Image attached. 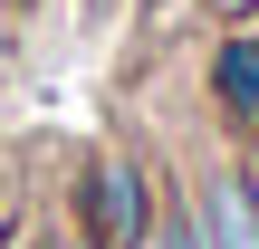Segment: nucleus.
Returning a JSON list of instances; mask_svg holds the SVG:
<instances>
[{
  "instance_id": "f257e3e1",
  "label": "nucleus",
  "mask_w": 259,
  "mask_h": 249,
  "mask_svg": "<svg viewBox=\"0 0 259 249\" xmlns=\"http://www.w3.org/2000/svg\"><path fill=\"white\" fill-rule=\"evenodd\" d=\"M154 240V173L135 154H96L77 173V249H144Z\"/></svg>"
},
{
  "instance_id": "f03ea898",
  "label": "nucleus",
  "mask_w": 259,
  "mask_h": 249,
  "mask_svg": "<svg viewBox=\"0 0 259 249\" xmlns=\"http://www.w3.org/2000/svg\"><path fill=\"white\" fill-rule=\"evenodd\" d=\"M211 106L240 144H259V29H231L211 48Z\"/></svg>"
},
{
  "instance_id": "7ed1b4c3",
  "label": "nucleus",
  "mask_w": 259,
  "mask_h": 249,
  "mask_svg": "<svg viewBox=\"0 0 259 249\" xmlns=\"http://www.w3.org/2000/svg\"><path fill=\"white\" fill-rule=\"evenodd\" d=\"M192 230H202V249H259V211H250V192H240V163L192 192Z\"/></svg>"
},
{
  "instance_id": "20e7f679",
  "label": "nucleus",
  "mask_w": 259,
  "mask_h": 249,
  "mask_svg": "<svg viewBox=\"0 0 259 249\" xmlns=\"http://www.w3.org/2000/svg\"><path fill=\"white\" fill-rule=\"evenodd\" d=\"M144 249H202V230H192V202L154 211V240H144Z\"/></svg>"
},
{
  "instance_id": "39448f33",
  "label": "nucleus",
  "mask_w": 259,
  "mask_h": 249,
  "mask_svg": "<svg viewBox=\"0 0 259 249\" xmlns=\"http://www.w3.org/2000/svg\"><path fill=\"white\" fill-rule=\"evenodd\" d=\"M240 192H250V211H259V144L240 154Z\"/></svg>"
},
{
  "instance_id": "423d86ee",
  "label": "nucleus",
  "mask_w": 259,
  "mask_h": 249,
  "mask_svg": "<svg viewBox=\"0 0 259 249\" xmlns=\"http://www.w3.org/2000/svg\"><path fill=\"white\" fill-rule=\"evenodd\" d=\"M0 249H29V230H19V211H10V221H0Z\"/></svg>"
},
{
  "instance_id": "0eeeda50",
  "label": "nucleus",
  "mask_w": 259,
  "mask_h": 249,
  "mask_svg": "<svg viewBox=\"0 0 259 249\" xmlns=\"http://www.w3.org/2000/svg\"><path fill=\"white\" fill-rule=\"evenodd\" d=\"M211 10H221V19H250V10H259V0H211Z\"/></svg>"
},
{
  "instance_id": "6e6552de",
  "label": "nucleus",
  "mask_w": 259,
  "mask_h": 249,
  "mask_svg": "<svg viewBox=\"0 0 259 249\" xmlns=\"http://www.w3.org/2000/svg\"><path fill=\"white\" fill-rule=\"evenodd\" d=\"M0 221H10V163H0Z\"/></svg>"
},
{
  "instance_id": "1a4fd4ad",
  "label": "nucleus",
  "mask_w": 259,
  "mask_h": 249,
  "mask_svg": "<svg viewBox=\"0 0 259 249\" xmlns=\"http://www.w3.org/2000/svg\"><path fill=\"white\" fill-rule=\"evenodd\" d=\"M29 249H67V240H29Z\"/></svg>"
}]
</instances>
